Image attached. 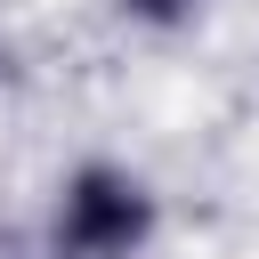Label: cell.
<instances>
[{
	"label": "cell",
	"mask_w": 259,
	"mask_h": 259,
	"mask_svg": "<svg viewBox=\"0 0 259 259\" xmlns=\"http://www.w3.org/2000/svg\"><path fill=\"white\" fill-rule=\"evenodd\" d=\"M162 235V194L113 154H81L49 194V259H146Z\"/></svg>",
	"instance_id": "1"
},
{
	"label": "cell",
	"mask_w": 259,
	"mask_h": 259,
	"mask_svg": "<svg viewBox=\"0 0 259 259\" xmlns=\"http://www.w3.org/2000/svg\"><path fill=\"white\" fill-rule=\"evenodd\" d=\"M202 8H210V0H113V16H121V24L162 32V40H170V32H186V24H202Z\"/></svg>",
	"instance_id": "2"
}]
</instances>
